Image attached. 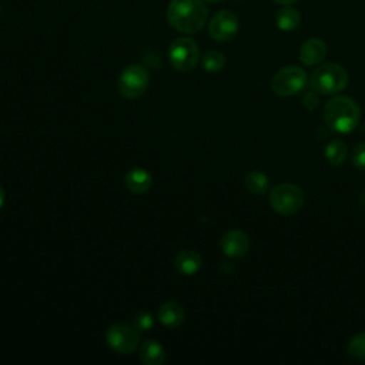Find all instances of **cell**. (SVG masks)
<instances>
[{"instance_id":"4316f807","label":"cell","mask_w":365,"mask_h":365,"mask_svg":"<svg viewBox=\"0 0 365 365\" xmlns=\"http://www.w3.org/2000/svg\"><path fill=\"white\" fill-rule=\"evenodd\" d=\"M0 13H1V6H0Z\"/></svg>"},{"instance_id":"6da1fadb","label":"cell","mask_w":365,"mask_h":365,"mask_svg":"<svg viewBox=\"0 0 365 365\" xmlns=\"http://www.w3.org/2000/svg\"><path fill=\"white\" fill-rule=\"evenodd\" d=\"M167 20L180 33L200 31L208 19L205 0H171L167 6Z\"/></svg>"},{"instance_id":"4fadbf2b","label":"cell","mask_w":365,"mask_h":365,"mask_svg":"<svg viewBox=\"0 0 365 365\" xmlns=\"http://www.w3.org/2000/svg\"><path fill=\"white\" fill-rule=\"evenodd\" d=\"M202 267L201 255L194 250L180 251L175 257V268L184 275H194Z\"/></svg>"},{"instance_id":"7402d4cb","label":"cell","mask_w":365,"mask_h":365,"mask_svg":"<svg viewBox=\"0 0 365 365\" xmlns=\"http://www.w3.org/2000/svg\"><path fill=\"white\" fill-rule=\"evenodd\" d=\"M352 164L355 168L365 171V143H358L352 153Z\"/></svg>"},{"instance_id":"8992f818","label":"cell","mask_w":365,"mask_h":365,"mask_svg":"<svg viewBox=\"0 0 365 365\" xmlns=\"http://www.w3.org/2000/svg\"><path fill=\"white\" fill-rule=\"evenodd\" d=\"M307 86V73L298 66H285L271 80L272 91L279 97H291Z\"/></svg>"},{"instance_id":"e0dca14e","label":"cell","mask_w":365,"mask_h":365,"mask_svg":"<svg viewBox=\"0 0 365 365\" xmlns=\"http://www.w3.org/2000/svg\"><path fill=\"white\" fill-rule=\"evenodd\" d=\"M346 157H348V147L342 140H338V138L332 140L325 148V158L334 167L344 164Z\"/></svg>"},{"instance_id":"5b68a950","label":"cell","mask_w":365,"mask_h":365,"mask_svg":"<svg viewBox=\"0 0 365 365\" xmlns=\"http://www.w3.org/2000/svg\"><path fill=\"white\" fill-rule=\"evenodd\" d=\"M168 60L177 71H191L198 64L200 48L190 37L175 38L170 46Z\"/></svg>"},{"instance_id":"9a60e30c","label":"cell","mask_w":365,"mask_h":365,"mask_svg":"<svg viewBox=\"0 0 365 365\" xmlns=\"http://www.w3.org/2000/svg\"><path fill=\"white\" fill-rule=\"evenodd\" d=\"M140 358L148 365H160L165 359V349L155 339H147L140 346Z\"/></svg>"},{"instance_id":"2e32d148","label":"cell","mask_w":365,"mask_h":365,"mask_svg":"<svg viewBox=\"0 0 365 365\" xmlns=\"http://www.w3.org/2000/svg\"><path fill=\"white\" fill-rule=\"evenodd\" d=\"M299 23L301 13L291 6H284L275 16V24L282 31H294L299 27Z\"/></svg>"},{"instance_id":"30bf717a","label":"cell","mask_w":365,"mask_h":365,"mask_svg":"<svg viewBox=\"0 0 365 365\" xmlns=\"http://www.w3.org/2000/svg\"><path fill=\"white\" fill-rule=\"evenodd\" d=\"M221 250L230 258H241L250 250V237L241 230H230L221 238Z\"/></svg>"},{"instance_id":"cb8c5ba5","label":"cell","mask_w":365,"mask_h":365,"mask_svg":"<svg viewBox=\"0 0 365 365\" xmlns=\"http://www.w3.org/2000/svg\"><path fill=\"white\" fill-rule=\"evenodd\" d=\"M275 3H278V4H281V6H291L294 1H297V0H274Z\"/></svg>"},{"instance_id":"484cf974","label":"cell","mask_w":365,"mask_h":365,"mask_svg":"<svg viewBox=\"0 0 365 365\" xmlns=\"http://www.w3.org/2000/svg\"><path fill=\"white\" fill-rule=\"evenodd\" d=\"M205 1H210V3H220V1H222V0H205Z\"/></svg>"},{"instance_id":"3957f363","label":"cell","mask_w":365,"mask_h":365,"mask_svg":"<svg viewBox=\"0 0 365 365\" xmlns=\"http://www.w3.org/2000/svg\"><path fill=\"white\" fill-rule=\"evenodd\" d=\"M311 88L318 94L329 96L344 90L348 84V73L335 63H327L314 70L309 80Z\"/></svg>"},{"instance_id":"52a82bcc","label":"cell","mask_w":365,"mask_h":365,"mask_svg":"<svg viewBox=\"0 0 365 365\" xmlns=\"http://www.w3.org/2000/svg\"><path fill=\"white\" fill-rule=\"evenodd\" d=\"M148 86H150L148 71L144 67L137 64L125 67L121 71L117 83V88L120 94L131 100L141 97L147 91Z\"/></svg>"},{"instance_id":"44dd1931","label":"cell","mask_w":365,"mask_h":365,"mask_svg":"<svg viewBox=\"0 0 365 365\" xmlns=\"http://www.w3.org/2000/svg\"><path fill=\"white\" fill-rule=\"evenodd\" d=\"M154 325V318L148 311H140L134 317V328L137 331H148Z\"/></svg>"},{"instance_id":"ba28073f","label":"cell","mask_w":365,"mask_h":365,"mask_svg":"<svg viewBox=\"0 0 365 365\" xmlns=\"http://www.w3.org/2000/svg\"><path fill=\"white\" fill-rule=\"evenodd\" d=\"M106 341L115 352L127 355L137 348L140 336L138 331L134 327L125 324H115L107 329Z\"/></svg>"},{"instance_id":"ffe728a7","label":"cell","mask_w":365,"mask_h":365,"mask_svg":"<svg viewBox=\"0 0 365 365\" xmlns=\"http://www.w3.org/2000/svg\"><path fill=\"white\" fill-rule=\"evenodd\" d=\"M346 352L352 359L365 361V332H359L349 339Z\"/></svg>"},{"instance_id":"8fae6325","label":"cell","mask_w":365,"mask_h":365,"mask_svg":"<svg viewBox=\"0 0 365 365\" xmlns=\"http://www.w3.org/2000/svg\"><path fill=\"white\" fill-rule=\"evenodd\" d=\"M327 56V44L322 38H308L299 48V60L305 66H317Z\"/></svg>"},{"instance_id":"7c38bea8","label":"cell","mask_w":365,"mask_h":365,"mask_svg":"<svg viewBox=\"0 0 365 365\" xmlns=\"http://www.w3.org/2000/svg\"><path fill=\"white\" fill-rule=\"evenodd\" d=\"M153 177L145 168H133L125 175V185L133 194H144L150 190Z\"/></svg>"},{"instance_id":"9c48e42d","label":"cell","mask_w":365,"mask_h":365,"mask_svg":"<svg viewBox=\"0 0 365 365\" xmlns=\"http://www.w3.org/2000/svg\"><path fill=\"white\" fill-rule=\"evenodd\" d=\"M240 30V20L231 10H221L215 13L208 23V33L215 41H230Z\"/></svg>"},{"instance_id":"ac0fdd59","label":"cell","mask_w":365,"mask_h":365,"mask_svg":"<svg viewBox=\"0 0 365 365\" xmlns=\"http://www.w3.org/2000/svg\"><path fill=\"white\" fill-rule=\"evenodd\" d=\"M245 187L250 192L255 194V195H262L268 191V177L259 171V170H252L245 175Z\"/></svg>"},{"instance_id":"d4e9b609","label":"cell","mask_w":365,"mask_h":365,"mask_svg":"<svg viewBox=\"0 0 365 365\" xmlns=\"http://www.w3.org/2000/svg\"><path fill=\"white\" fill-rule=\"evenodd\" d=\"M4 200H6V194H4V190H3L1 185H0V208H1L3 204H4Z\"/></svg>"},{"instance_id":"7a4b0ae2","label":"cell","mask_w":365,"mask_h":365,"mask_svg":"<svg viewBox=\"0 0 365 365\" xmlns=\"http://www.w3.org/2000/svg\"><path fill=\"white\" fill-rule=\"evenodd\" d=\"M324 118L327 125L336 133H351L361 120V108L355 100L346 96L331 98L324 107Z\"/></svg>"},{"instance_id":"603a6c76","label":"cell","mask_w":365,"mask_h":365,"mask_svg":"<svg viewBox=\"0 0 365 365\" xmlns=\"http://www.w3.org/2000/svg\"><path fill=\"white\" fill-rule=\"evenodd\" d=\"M317 91H311V93H308L305 97H304V106L307 107V108H309V110H312V108H315L317 106H318V97H317Z\"/></svg>"},{"instance_id":"5bb4252c","label":"cell","mask_w":365,"mask_h":365,"mask_svg":"<svg viewBox=\"0 0 365 365\" xmlns=\"http://www.w3.org/2000/svg\"><path fill=\"white\" fill-rule=\"evenodd\" d=\"M184 309L180 304L174 301H168L163 304L158 309V319L167 328H177L184 321Z\"/></svg>"},{"instance_id":"277c9868","label":"cell","mask_w":365,"mask_h":365,"mask_svg":"<svg viewBox=\"0 0 365 365\" xmlns=\"http://www.w3.org/2000/svg\"><path fill=\"white\" fill-rule=\"evenodd\" d=\"M269 205L281 215H294L305 204L304 191L292 182H281L269 192Z\"/></svg>"},{"instance_id":"d6986e66","label":"cell","mask_w":365,"mask_h":365,"mask_svg":"<svg viewBox=\"0 0 365 365\" xmlns=\"http://www.w3.org/2000/svg\"><path fill=\"white\" fill-rule=\"evenodd\" d=\"M201 64L208 73L221 71L225 67V56L218 50H210L202 56Z\"/></svg>"}]
</instances>
